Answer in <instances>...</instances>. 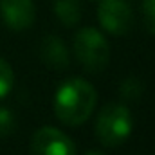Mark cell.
I'll list each match as a JSON object with an SVG mask.
<instances>
[{
    "label": "cell",
    "mask_w": 155,
    "mask_h": 155,
    "mask_svg": "<svg viewBox=\"0 0 155 155\" xmlns=\"http://www.w3.org/2000/svg\"><path fill=\"white\" fill-rule=\"evenodd\" d=\"M97 94L90 81L83 78H67L54 94V114L67 126H79L92 116Z\"/></svg>",
    "instance_id": "1"
},
{
    "label": "cell",
    "mask_w": 155,
    "mask_h": 155,
    "mask_svg": "<svg viewBox=\"0 0 155 155\" xmlns=\"http://www.w3.org/2000/svg\"><path fill=\"white\" fill-rule=\"evenodd\" d=\"M134 130V116L126 105L108 103L96 119V137L107 148L121 146Z\"/></svg>",
    "instance_id": "2"
},
{
    "label": "cell",
    "mask_w": 155,
    "mask_h": 155,
    "mask_svg": "<svg viewBox=\"0 0 155 155\" xmlns=\"http://www.w3.org/2000/svg\"><path fill=\"white\" fill-rule=\"evenodd\" d=\"M74 54L87 72H101L108 65L110 45L97 29L83 27L74 36Z\"/></svg>",
    "instance_id": "3"
},
{
    "label": "cell",
    "mask_w": 155,
    "mask_h": 155,
    "mask_svg": "<svg viewBox=\"0 0 155 155\" xmlns=\"http://www.w3.org/2000/svg\"><path fill=\"white\" fill-rule=\"evenodd\" d=\"M97 20L99 25L114 36H126L134 27V13L128 0H101Z\"/></svg>",
    "instance_id": "4"
},
{
    "label": "cell",
    "mask_w": 155,
    "mask_h": 155,
    "mask_svg": "<svg viewBox=\"0 0 155 155\" xmlns=\"http://www.w3.org/2000/svg\"><path fill=\"white\" fill-rule=\"evenodd\" d=\"M31 155H76V146L61 130L43 126L31 139Z\"/></svg>",
    "instance_id": "5"
},
{
    "label": "cell",
    "mask_w": 155,
    "mask_h": 155,
    "mask_svg": "<svg viewBox=\"0 0 155 155\" xmlns=\"http://www.w3.org/2000/svg\"><path fill=\"white\" fill-rule=\"evenodd\" d=\"M2 22L13 31H25L36 20V7L33 0H0Z\"/></svg>",
    "instance_id": "6"
},
{
    "label": "cell",
    "mask_w": 155,
    "mask_h": 155,
    "mask_svg": "<svg viewBox=\"0 0 155 155\" xmlns=\"http://www.w3.org/2000/svg\"><path fill=\"white\" fill-rule=\"evenodd\" d=\"M40 58L45 63V67L52 71H65L71 65V54L63 40L54 35H49L40 43Z\"/></svg>",
    "instance_id": "7"
},
{
    "label": "cell",
    "mask_w": 155,
    "mask_h": 155,
    "mask_svg": "<svg viewBox=\"0 0 155 155\" xmlns=\"http://www.w3.org/2000/svg\"><path fill=\"white\" fill-rule=\"evenodd\" d=\"M52 7L58 20L67 27H74L81 20V5L78 0H52Z\"/></svg>",
    "instance_id": "8"
},
{
    "label": "cell",
    "mask_w": 155,
    "mask_h": 155,
    "mask_svg": "<svg viewBox=\"0 0 155 155\" xmlns=\"http://www.w3.org/2000/svg\"><path fill=\"white\" fill-rule=\"evenodd\" d=\"M144 92V83L141 78L137 76H128L119 83V96L124 101H137Z\"/></svg>",
    "instance_id": "9"
},
{
    "label": "cell",
    "mask_w": 155,
    "mask_h": 155,
    "mask_svg": "<svg viewBox=\"0 0 155 155\" xmlns=\"http://www.w3.org/2000/svg\"><path fill=\"white\" fill-rule=\"evenodd\" d=\"M13 85H15V72L11 65L4 58H0V99L13 90Z\"/></svg>",
    "instance_id": "10"
},
{
    "label": "cell",
    "mask_w": 155,
    "mask_h": 155,
    "mask_svg": "<svg viewBox=\"0 0 155 155\" xmlns=\"http://www.w3.org/2000/svg\"><path fill=\"white\" fill-rule=\"evenodd\" d=\"M16 126V119H15V114L5 108V107H0V137H7L13 134Z\"/></svg>",
    "instance_id": "11"
},
{
    "label": "cell",
    "mask_w": 155,
    "mask_h": 155,
    "mask_svg": "<svg viewBox=\"0 0 155 155\" xmlns=\"http://www.w3.org/2000/svg\"><path fill=\"white\" fill-rule=\"evenodd\" d=\"M143 20L146 31L155 36V0H143Z\"/></svg>",
    "instance_id": "12"
},
{
    "label": "cell",
    "mask_w": 155,
    "mask_h": 155,
    "mask_svg": "<svg viewBox=\"0 0 155 155\" xmlns=\"http://www.w3.org/2000/svg\"><path fill=\"white\" fill-rule=\"evenodd\" d=\"M85 155H105L103 152H99V150H90V152H87Z\"/></svg>",
    "instance_id": "13"
}]
</instances>
